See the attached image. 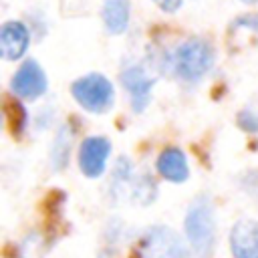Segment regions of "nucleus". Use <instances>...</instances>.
Returning a JSON list of instances; mask_svg holds the SVG:
<instances>
[{"label": "nucleus", "mask_w": 258, "mask_h": 258, "mask_svg": "<svg viewBox=\"0 0 258 258\" xmlns=\"http://www.w3.org/2000/svg\"><path fill=\"white\" fill-rule=\"evenodd\" d=\"M185 234L198 258H210L216 244L214 204L208 196H198L185 214Z\"/></svg>", "instance_id": "nucleus-1"}, {"label": "nucleus", "mask_w": 258, "mask_h": 258, "mask_svg": "<svg viewBox=\"0 0 258 258\" xmlns=\"http://www.w3.org/2000/svg\"><path fill=\"white\" fill-rule=\"evenodd\" d=\"M214 62L212 44L202 38H187L169 56V67L175 77L183 81H200Z\"/></svg>", "instance_id": "nucleus-2"}, {"label": "nucleus", "mask_w": 258, "mask_h": 258, "mask_svg": "<svg viewBox=\"0 0 258 258\" xmlns=\"http://www.w3.org/2000/svg\"><path fill=\"white\" fill-rule=\"evenodd\" d=\"M71 91L75 101L89 113H105L113 107V101H115L113 83L101 73H91L77 79Z\"/></svg>", "instance_id": "nucleus-3"}, {"label": "nucleus", "mask_w": 258, "mask_h": 258, "mask_svg": "<svg viewBox=\"0 0 258 258\" xmlns=\"http://www.w3.org/2000/svg\"><path fill=\"white\" fill-rule=\"evenodd\" d=\"M139 258H187V248L175 230L151 226L139 240Z\"/></svg>", "instance_id": "nucleus-4"}, {"label": "nucleus", "mask_w": 258, "mask_h": 258, "mask_svg": "<svg viewBox=\"0 0 258 258\" xmlns=\"http://www.w3.org/2000/svg\"><path fill=\"white\" fill-rule=\"evenodd\" d=\"M48 83L44 77V71L36 60H26L20 64V69L14 73L10 91L20 99H36L44 95Z\"/></svg>", "instance_id": "nucleus-5"}, {"label": "nucleus", "mask_w": 258, "mask_h": 258, "mask_svg": "<svg viewBox=\"0 0 258 258\" xmlns=\"http://www.w3.org/2000/svg\"><path fill=\"white\" fill-rule=\"evenodd\" d=\"M109 153H111V143L105 137H99V135L87 137L81 143V149H79V167H81V171L91 179L99 177L105 171Z\"/></svg>", "instance_id": "nucleus-6"}, {"label": "nucleus", "mask_w": 258, "mask_h": 258, "mask_svg": "<svg viewBox=\"0 0 258 258\" xmlns=\"http://www.w3.org/2000/svg\"><path fill=\"white\" fill-rule=\"evenodd\" d=\"M121 83L131 95V107L135 113H141L151 99V87L155 85V79L147 75V71L141 64H131L123 69Z\"/></svg>", "instance_id": "nucleus-7"}, {"label": "nucleus", "mask_w": 258, "mask_h": 258, "mask_svg": "<svg viewBox=\"0 0 258 258\" xmlns=\"http://www.w3.org/2000/svg\"><path fill=\"white\" fill-rule=\"evenodd\" d=\"M30 42V30L20 20H8L0 26V52L6 60L20 58Z\"/></svg>", "instance_id": "nucleus-8"}, {"label": "nucleus", "mask_w": 258, "mask_h": 258, "mask_svg": "<svg viewBox=\"0 0 258 258\" xmlns=\"http://www.w3.org/2000/svg\"><path fill=\"white\" fill-rule=\"evenodd\" d=\"M234 258H258V222L238 220L230 232Z\"/></svg>", "instance_id": "nucleus-9"}, {"label": "nucleus", "mask_w": 258, "mask_h": 258, "mask_svg": "<svg viewBox=\"0 0 258 258\" xmlns=\"http://www.w3.org/2000/svg\"><path fill=\"white\" fill-rule=\"evenodd\" d=\"M157 171L163 179L173 181V183H181L187 179L189 175V167H187V159L183 155V151L179 147H165L159 155H157Z\"/></svg>", "instance_id": "nucleus-10"}, {"label": "nucleus", "mask_w": 258, "mask_h": 258, "mask_svg": "<svg viewBox=\"0 0 258 258\" xmlns=\"http://www.w3.org/2000/svg\"><path fill=\"white\" fill-rule=\"evenodd\" d=\"M103 22L111 34L125 32L129 24V0H105Z\"/></svg>", "instance_id": "nucleus-11"}, {"label": "nucleus", "mask_w": 258, "mask_h": 258, "mask_svg": "<svg viewBox=\"0 0 258 258\" xmlns=\"http://www.w3.org/2000/svg\"><path fill=\"white\" fill-rule=\"evenodd\" d=\"M4 115H6V123L12 131V135H20L24 125H26V111L22 109V105L16 99H6L4 101Z\"/></svg>", "instance_id": "nucleus-12"}, {"label": "nucleus", "mask_w": 258, "mask_h": 258, "mask_svg": "<svg viewBox=\"0 0 258 258\" xmlns=\"http://www.w3.org/2000/svg\"><path fill=\"white\" fill-rule=\"evenodd\" d=\"M69 149H71V131L69 127H62L54 139L52 145V165L54 169H60L69 161Z\"/></svg>", "instance_id": "nucleus-13"}, {"label": "nucleus", "mask_w": 258, "mask_h": 258, "mask_svg": "<svg viewBox=\"0 0 258 258\" xmlns=\"http://www.w3.org/2000/svg\"><path fill=\"white\" fill-rule=\"evenodd\" d=\"M238 123H240V127L246 129V131H258V115H256L254 111H250V109L240 111Z\"/></svg>", "instance_id": "nucleus-14"}, {"label": "nucleus", "mask_w": 258, "mask_h": 258, "mask_svg": "<svg viewBox=\"0 0 258 258\" xmlns=\"http://www.w3.org/2000/svg\"><path fill=\"white\" fill-rule=\"evenodd\" d=\"M161 10L165 12H175L179 6H181V0H153Z\"/></svg>", "instance_id": "nucleus-15"}, {"label": "nucleus", "mask_w": 258, "mask_h": 258, "mask_svg": "<svg viewBox=\"0 0 258 258\" xmlns=\"http://www.w3.org/2000/svg\"><path fill=\"white\" fill-rule=\"evenodd\" d=\"M244 4H254V2H258V0H242Z\"/></svg>", "instance_id": "nucleus-16"}]
</instances>
